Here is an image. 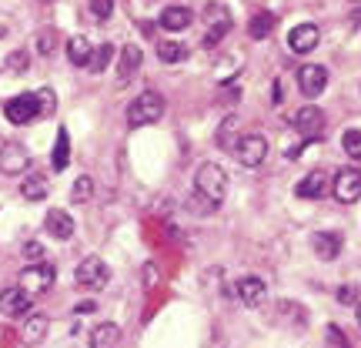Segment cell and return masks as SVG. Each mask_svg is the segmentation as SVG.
I'll return each instance as SVG.
<instances>
[{"mask_svg": "<svg viewBox=\"0 0 361 348\" xmlns=\"http://www.w3.org/2000/svg\"><path fill=\"white\" fill-rule=\"evenodd\" d=\"M37 107H40V114H54V111H57V97H54L51 88L37 90Z\"/></svg>", "mask_w": 361, "mask_h": 348, "instance_id": "1f68e13d", "label": "cell"}, {"mask_svg": "<svg viewBox=\"0 0 361 348\" xmlns=\"http://www.w3.org/2000/svg\"><path fill=\"white\" fill-rule=\"evenodd\" d=\"M121 345V325L101 322L90 332V348H117Z\"/></svg>", "mask_w": 361, "mask_h": 348, "instance_id": "ffe728a7", "label": "cell"}, {"mask_svg": "<svg viewBox=\"0 0 361 348\" xmlns=\"http://www.w3.org/2000/svg\"><path fill=\"white\" fill-rule=\"evenodd\" d=\"M24 255L34 261V265H40V258H44V248H40L37 241H27V245H24Z\"/></svg>", "mask_w": 361, "mask_h": 348, "instance_id": "d590c367", "label": "cell"}, {"mask_svg": "<svg viewBox=\"0 0 361 348\" xmlns=\"http://www.w3.org/2000/svg\"><path fill=\"white\" fill-rule=\"evenodd\" d=\"M137 71H141V47H137V44H128V47L121 51V61H117V80L128 84V80L137 78Z\"/></svg>", "mask_w": 361, "mask_h": 348, "instance_id": "2e32d148", "label": "cell"}, {"mask_svg": "<svg viewBox=\"0 0 361 348\" xmlns=\"http://www.w3.org/2000/svg\"><path fill=\"white\" fill-rule=\"evenodd\" d=\"M90 13H94L97 20H107V17L114 13V0H90Z\"/></svg>", "mask_w": 361, "mask_h": 348, "instance_id": "d6a6232c", "label": "cell"}, {"mask_svg": "<svg viewBox=\"0 0 361 348\" xmlns=\"http://www.w3.org/2000/svg\"><path fill=\"white\" fill-rule=\"evenodd\" d=\"M30 305H34V298L27 295L20 284H11V288L0 292V311H4L7 318H20V315H27Z\"/></svg>", "mask_w": 361, "mask_h": 348, "instance_id": "30bf717a", "label": "cell"}, {"mask_svg": "<svg viewBox=\"0 0 361 348\" xmlns=\"http://www.w3.org/2000/svg\"><path fill=\"white\" fill-rule=\"evenodd\" d=\"M67 161H71V138H67V131L61 128L57 131V144H54V171H64Z\"/></svg>", "mask_w": 361, "mask_h": 348, "instance_id": "484cf974", "label": "cell"}, {"mask_svg": "<svg viewBox=\"0 0 361 348\" xmlns=\"http://www.w3.org/2000/svg\"><path fill=\"white\" fill-rule=\"evenodd\" d=\"M234 157H238V164H245V168H261L264 164V157H268V141L261 138V134H245L238 148H234Z\"/></svg>", "mask_w": 361, "mask_h": 348, "instance_id": "52a82bcc", "label": "cell"}, {"mask_svg": "<svg viewBox=\"0 0 361 348\" xmlns=\"http://www.w3.org/2000/svg\"><path fill=\"white\" fill-rule=\"evenodd\" d=\"M54 278H57V271H54V265H47V261H40V265H30V268L20 271V288H24L30 298L44 295L47 288L54 284Z\"/></svg>", "mask_w": 361, "mask_h": 348, "instance_id": "277c9868", "label": "cell"}, {"mask_svg": "<svg viewBox=\"0 0 361 348\" xmlns=\"http://www.w3.org/2000/svg\"><path fill=\"white\" fill-rule=\"evenodd\" d=\"M157 57H161L164 64H178V61L188 57V47L178 44V40H161V44H157Z\"/></svg>", "mask_w": 361, "mask_h": 348, "instance_id": "d4e9b609", "label": "cell"}, {"mask_svg": "<svg viewBox=\"0 0 361 348\" xmlns=\"http://www.w3.org/2000/svg\"><path fill=\"white\" fill-rule=\"evenodd\" d=\"M37 51L44 54V57H51V54L57 51V30H51V27H47V30H40L37 34Z\"/></svg>", "mask_w": 361, "mask_h": 348, "instance_id": "f1b7e54d", "label": "cell"}, {"mask_svg": "<svg viewBox=\"0 0 361 348\" xmlns=\"http://www.w3.org/2000/svg\"><path fill=\"white\" fill-rule=\"evenodd\" d=\"M322 44V30L314 24H298L291 34H288V47L295 54H308V51H314Z\"/></svg>", "mask_w": 361, "mask_h": 348, "instance_id": "7c38bea8", "label": "cell"}, {"mask_svg": "<svg viewBox=\"0 0 361 348\" xmlns=\"http://www.w3.org/2000/svg\"><path fill=\"white\" fill-rule=\"evenodd\" d=\"M295 128L305 141H322L324 134H328V114H324L322 107L308 104V107H301L295 114Z\"/></svg>", "mask_w": 361, "mask_h": 348, "instance_id": "3957f363", "label": "cell"}, {"mask_svg": "<svg viewBox=\"0 0 361 348\" xmlns=\"http://www.w3.org/2000/svg\"><path fill=\"white\" fill-rule=\"evenodd\" d=\"M335 198L341 205H355L361 198V171L358 168H341L335 174Z\"/></svg>", "mask_w": 361, "mask_h": 348, "instance_id": "9c48e42d", "label": "cell"}, {"mask_svg": "<svg viewBox=\"0 0 361 348\" xmlns=\"http://www.w3.org/2000/svg\"><path fill=\"white\" fill-rule=\"evenodd\" d=\"M7 71H27V54L24 51H13L7 57Z\"/></svg>", "mask_w": 361, "mask_h": 348, "instance_id": "e575fe53", "label": "cell"}, {"mask_svg": "<svg viewBox=\"0 0 361 348\" xmlns=\"http://www.w3.org/2000/svg\"><path fill=\"white\" fill-rule=\"evenodd\" d=\"M90 194H94V178H87V174H84V178L74 181V188H71V201H74V205H84Z\"/></svg>", "mask_w": 361, "mask_h": 348, "instance_id": "83f0119b", "label": "cell"}, {"mask_svg": "<svg viewBox=\"0 0 361 348\" xmlns=\"http://www.w3.org/2000/svg\"><path fill=\"white\" fill-rule=\"evenodd\" d=\"M238 117H228L224 124H221V131H218V144L224 148V151H231L234 155V148H238Z\"/></svg>", "mask_w": 361, "mask_h": 348, "instance_id": "4316f807", "label": "cell"}, {"mask_svg": "<svg viewBox=\"0 0 361 348\" xmlns=\"http://www.w3.org/2000/svg\"><path fill=\"white\" fill-rule=\"evenodd\" d=\"M44 224H47V232H51L57 241H67V238L74 234V218H71L67 211H61V208H51Z\"/></svg>", "mask_w": 361, "mask_h": 348, "instance_id": "d6986e66", "label": "cell"}, {"mask_svg": "<svg viewBox=\"0 0 361 348\" xmlns=\"http://www.w3.org/2000/svg\"><path fill=\"white\" fill-rule=\"evenodd\" d=\"M355 315H358V325H361V305H358V311H355Z\"/></svg>", "mask_w": 361, "mask_h": 348, "instance_id": "ab89813d", "label": "cell"}, {"mask_svg": "<svg viewBox=\"0 0 361 348\" xmlns=\"http://www.w3.org/2000/svg\"><path fill=\"white\" fill-rule=\"evenodd\" d=\"M204 20H207V34H204V47H218V40L231 30V11L224 4H207L204 11Z\"/></svg>", "mask_w": 361, "mask_h": 348, "instance_id": "5b68a950", "label": "cell"}, {"mask_svg": "<svg viewBox=\"0 0 361 348\" xmlns=\"http://www.w3.org/2000/svg\"><path fill=\"white\" fill-rule=\"evenodd\" d=\"M144 284H147V288H154L157 284V268L154 265H144Z\"/></svg>", "mask_w": 361, "mask_h": 348, "instance_id": "8d00e7d4", "label": "cell"}, {"mask_svg": "<svg viewBox=\"0 0 361 348\" xmlns=\"http://www.w3.org/2000/svg\"><path fill=\"white\" fill-rule=\"evenodd\" d=\"M4 114H7L11 124H30V121L40 114L37 94H20V97H11V101L4 104Z\"/></svg>", "mask_w": 361, "mask_h": 348, "instance_id": "ba28073f", "label": "cell"}, {"mask_svg": "<svg viewBox=\"0 0 361 348\" xmlns=\"http://www.w3.org/2000/svg\"><path fill=\"white\" fill-rule=\"evenodd\" d=\"M338 301H345V305H351V301H355V288H351V284H345V288H338Z\"/></svg>", "mask_w": 361, "mask_h": 348, "instance_id": "74e56055", "label": "cell"}, {"mask_svg": "<svg viewBox=\"0 0 361 348\" xmlns=\"http://www.w3.org/2000/svg\"><path fill=\"white\" fill-rule=\"evenodd\" d=\"M238 288V298L245 301L247 308H255V305H261L264 301V295H268V288H264V282L261 278H255V275H245L241 282L234 284Z\"/></svg>", "mask_w": 361, "mask_h": 348, "instance_id": "e0dca14e", "label": "cell"}, {"mask_svg": "<svg viewBox=\"0 0 361 348\" xmlns=\"http://www.w3.org/2000/svg\"><path fill=\"white\" fill-rule=\"evenodd\" d=\"M328 345L331 348H351L348 338H345V332H341L338 325H328Z\"/></svg>", "mask_w": 361, "mask_h": 348, "instance_id": "836d02e7", "label": "cell"}, {"mask_svg": "<svg viewBox=\"0 0 361 348\" xmlns=\"http://www.w3.org/2000/svg\"><path fill=\"white\" fill-rule=\"evenodd\" d=\"M47 191H51V184H47V178L44 174H27V178H20V194H24L27 201H44L47 198Z\"/></svg>", "mask_w": 361, "mask_h": 348, "instance_id": "603a6c76", "label": "cell"}, {"mask_svg": "<svg viewBox=\"0 0 361 348\" xmlns=\"http://www.w3.org/2000/svg\"><path fill=\"white\" fill-rule=\"evenodd\" d=\"M298 88L305 97H318L324 88H328V67L322 64H305L298 71Z\"/></svg>", "mask_w": 361, "mask_h": 348, "instance_id": "8fae6325", "label": "cell"}, {"mask_svg": "<svg viewBox=\"0 0 361 348\" xmlns=\"http://www.w3.org/2000/svg\"><path fill=\"white\" fill-rule=\"evenodd\" d=\"M324 191H328V178H324L322 171H311V174H305V178L298 181V188H295L298 198H322Z\"/></svg>", "mask_w": 361, "mask_h": 348, "instance_id": "44dd1931", "label": "cell"}, {"mask_svg": "<svg viewBox=\"0 0 361 348\" xmlns=\"http://www.w3.org/2000/svg\"><path fill=\"white\" fill-rule=\"evenodd\" d=\"M27 164H30L27 148H20V144H4L0 148V171L4 174H20V171H27Z\"/></svg>", "mask_w": 361, "mask_h": 348, "instance_id": "5bb4252c", "label": "cell"}, {"mask_svg": "<svg viewBox=\"0 0 361 348\" xmlns=\"http://www.w3.org/2000/svg\"><path fill=\"white\" fill-rule=\"evenodd\" d=\"M47 328H51L47 315H27V322L20 325V342L24 345H40L47 338Z\"/></svg>", "mask_w": 361, "mask_h": 348, "instance_id": "ac0fdd59", "label": "cell"}, {"mask_svg": "<svg viewBox=\"0 0 361 348\" xmlns=\"http://www.w3.org/2000/svg\"><path fill=\"white\" fill-rule=\"evenodd\" d=\"M191 20H194V13H191V7H164L161 11V17H157V24L164 27V30H171V34H178V30H188L191 27Z\"/></svg>", "mask_w": 361, "mask_h": 348, "instance_id": "9a60e30c", "label": "cell"}, {"mask_svg": "<svg viewBox=\"0 0 361 348\" xmlns=\"http://www.w3.org/2000/svg\"><path fill=\"white\" fill-rule=\"evenodd\" d=\"M161 117H164V97L157 90H144L128 104V124H134V128L154 124Z\"/></svg>", "mask_w": 361, "mask_h": 348, "instance_id": "7a4b0ae2", "label": "cell"}, {"mask_svg": "<svg viewBox=\"0 0 361 348\" xmlns=\"http://www.w3.org/2000/svg\"><path fill=\"white\" fill-rule=\"evenodd\" d=\"M345 151L351 161H361V131H345Z\"/></svg>", "mask_w": 361, "mask_h": 348, "instance_id": "4dcf8cb0", "label": "cell"}, {"mask_svg": "<svg viewBox=\"0 0 361 348\" xmlns=\"http://www.w3.org/2000/svg\"><path fill=\"white\" fill-rule=\"evenodd\" d=\"M80 315H87V311H94V301H84V305H78Z\"/></svg>", "mask_w": 361, "mask_h": 348, "instance_id": "f35d334b", "label": "cell"}, {"mask_svg": "<svg viewBox=\"0 0 361 348\" xmlns=\"http://www.w3.org/2000/svg\"><path fill=\"white\" fill-rule=\"evenodd\" d=\"M341 245H345V241H341L338 232H314L311 234V251H314L322 261H335Z\"/></svg>", "mask_w": 361, "mask_h": 348, "instance_id": "4fadbf2b", "label": "cell"}, {"mask_svg": "<svg viewBox=\"0 0 361 348\" xmlns=\"http://www.w3.org/2000/svg\"><path fill=\"white\" fill-rule=\"evenodd\" d=\"M90 57H94V44L87 37H71L67 40V61L78 67H90Z\"/></svg>", "mask_w": 361, "mask_h": 348, "instance_id": "7402d4cb", "label": "cell"}, {"mask_svg": "<svg viewBox=\"0 0 361 348\" xmlns=\"http://www.w3.org/2000/svg\"><path fill=\"white\" fill-rule=\"evenodd\" d=\"M111 57H114V44H101V51H94L90 57V71H104L111 64Z\"/></svg>", "mask_w": 361, "mask_h": 348, "instance_id": "f546056e", "label": "cell"}, {"mask_svg": "<svg viewBox=\"0 0 361 348\" xmlns=\"http://www.w3.org/2000/svg\"><path fill=\"white\" fill-rule=\"evenodd\" d=\"M74 278H78L80 288H90V292H97V288H104V284L111 282V268H107V261L101 258H84L78 265V271H74Z\"/></svg>", "mask_w": 361, "mask_h": 348, "instance_id": "8992f818", "label": "cell"}, {"mask_svg": "<svg viewBox=\"0 0 361 348\" xmlns=\"http://www.w3.org/2000/svg\"><path fill=\"white\" fill-rule=\"evenodd\" d=\"M194 191H197V198L207 208H218L224 201V194H228V174H224V168L214 164V161H204L197 168V174H194Z\"/></svg>", "mask_w": 361, "mask_h": 348, "instance_id": "6da1fadb", "label": "cell"}, {"mask_svg": "<svg viewBox=\"0 0 361 348\" xmlns=\"http://www.w3.org/2000/svg\"><path fill=\"white\" fill-rule=\"evenodd\" d=\"M274 24H278V17L271 11H261V13H255L251 20H247V34L255 40H261V37H268L271 30H274Z\"/></svg>", "mask_w": 361, "mask_h": 348, "instance_id": "cb8c5ba5", "label": "cell"}]
</instances>
